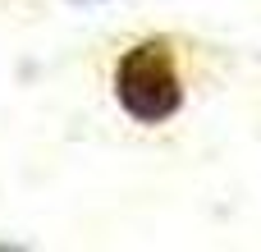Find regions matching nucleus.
Listing matches in <instances>:
<instances>
[{
  "label": "nucleus",
  "mask_w": 261,
  "mask_h": 252,
  "mask_svg": "<svg viewBox=\"0 0 261 252\" xmlns=\"http://www.w3.org/2000/svg\"><path fill=\"white\" fill-rule=\"evenodd\" d=\"M115 96L138 124H165L184 101L174 51L165 41H138L124 51L115 64Z\"/></svg>",
  "instance_id": "obj_1"
}]
</instances>
